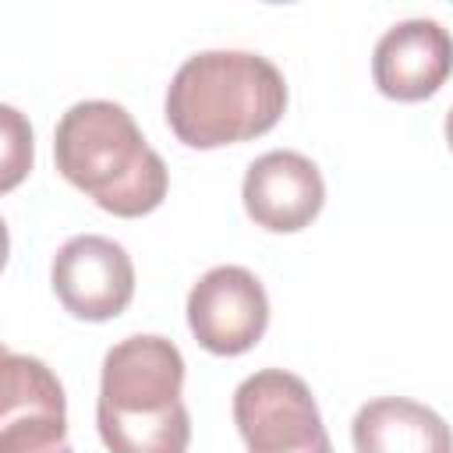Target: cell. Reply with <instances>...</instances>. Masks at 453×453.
I'll list each match as a JSON object with an SVG mask.
<instances>
[{"label":"cell","mask_w":453,"mask_h":453,"mask_svg":"<svg viewBox=\"0 0 453 453\" xmlns=\"http://www.w3.org/2000/svg\"><path fill=\"white\" fill-rule=\"evenodd\" d=\"M287 81L273 60L248 50L188 57L166 88V124L188 149H219L280 124Z\"/></svg>","instance_id":"cell-1"},{"label":"cell","mask_w":453,"mask_h":453,"mask_svg":"<svg viewBox=\"0 0 453 453\" xmlns=\"http://www.w3.org/2000/svg\"><path fill=\"white\" fill-rule=\"evenodd\" d=\"M53 159L67 184L120 219L149 216L166 198V163L120 103H74L57 120Z\"/></svg>","instance_id":"cell-2"},{"label":"cell","mask_w":453,"mask_h":453,"mask_svg":"<svg viewBox=\"0 0 453 453\" xmlns=\"http://www.w3.org/2000/svg\"><path fill=\"white\" fill-rule=\"evenodd\" d=\"M184 357L166 336L138 333L103 357L96 425L110 453H188Z\"/></svg>","instance_id":"cell-3"},{"label":"cell","mask_w":453,"mask_h":453,"mask_svg":"<svg viewBox=\"0 0 453 453\" xmlns=\"http://www.w3.org/2000/svg\"><path fill=\"white\" fill-rule=\"evenodd\" d=\"M234 421L248 453H333L308 382L283 368H262L234 389Z\"/></svg>","instance_id":"cell-4"},{"label":"cell","mask_w":453,"mask_h":453,"mask_svg":"<svg viewBox=\"0 0 453 453\" xmlns=\"http://www.w3.org/2000/svg\"><path fill=\"white\" fill-rule=\"evenodd\" d=\"M50 283L74 319L110 322L134 297V265L124 244L99 234H78L57 248Z\"/></svg>","instance_id":"cell-5"},{"label":"cell","mask_w":453,"mask_h":453,"mask_svg":"<svg viewBox=\"0 0 453 453\" xmlns=\"http://www.w3.org/2000/svg\"><path fill=\"white\" fill-rule=\"evenodd\" d=\"M188 326L209 354L237 357L251 350L269 326L265 287L244 265H216L188 294Z\"/></svg>","instance_id":"cell-6"},{"label":"cell","mask_w":453,"mask_h":453,"mask_svg":"<svg viewBox=\"0 0 453 453\" xmlns=\"http://www.w3.org/2000/svg\"><path fill=\"white\" fill-rule=\"evenodd\" d=\"M0 453H39L67 442V400L60 379L28 354L4 350Z\"/></svg>","instance_id":"cell-7"},{"label":"cell","mask_w":453,"mask_h":453,"mask_svg":"<svg viewBox=\"0 0 453 453\" xmlns=\"http://www.w3.org/2000/svg\"><path fill=\"white\" fill-rule=\"evenodd\" d=\"M453 74V35L432 18H407L382 32L372 53V78L386 99L421 103Z\"/></svg>","instance_id":"cell-8"},{"label":"cell","mask_w":453,"mask_h":453,"mask_svg":"<svg viewBox=\"0 0 453 453\" xmlns=\"http://www.w3.org/2000/svg\"><path fill=\"white\" fill-rule=\"evenodd\" d=\"M241 198L255 226L269 234H297L322 212L326 184L308 156L294 149H273L248 166Z\"/></svg>","instance_id":"cell-9"},{"label":"cell","mask_w":453,"mask_h":453,"mask_svg":"<svg viewBox=\"0 0 453 453\" xmlns=\"http://www.w3.org/2000/svg\"><path fill=\"white\" fill-rule=\"evenodd\" d=\"M350 439L357 453H453V428L407 396L368 400L350 421Z\"/></svg>","instance_id":"cell-10"},{"label":"cell","mask_w":453,"mask_h":453,"mask_svg":"<svg viewBox=\"0 0 453 453\" xmlns=\"http://www.w3.org/2000/svg\"><path fill=\"white\" fill-rule=\"evenodd\" d=\"M0 113H4V124H7V138H11V145H7V173H4V191H11L21 180V173L32 166V127H25V120L18 117L14 106H4Z\"/></svg>","instance_id":"cell-11"},{"label":"cell","mask_w":453,"mask_h":453,"mask_svg":"<svg viewBox=\"0 0 453 453\" xmlns=\"http://www.w3.org/2000/svg\"><path fill=\"white\" fill-rule=\"evenodd\" d=\"M446 142H449V149H453V106H449V113H446Z\"/></svg>","instance_id":"cell-12"},{"label":"cell","mask_w":453,"mask_h":453,"mask_svg":"<svg viewBox=\"0 0 453 453\" xmlns=\"http://www.w3.org/2000/svg\"><path fill=\"white\" fill-rule=\"evenodd\" d=\"M39 453H74L67 442H60V446H50V449H39Z\"/></svg>","instance_id":"cell-13"}]
</instances>
